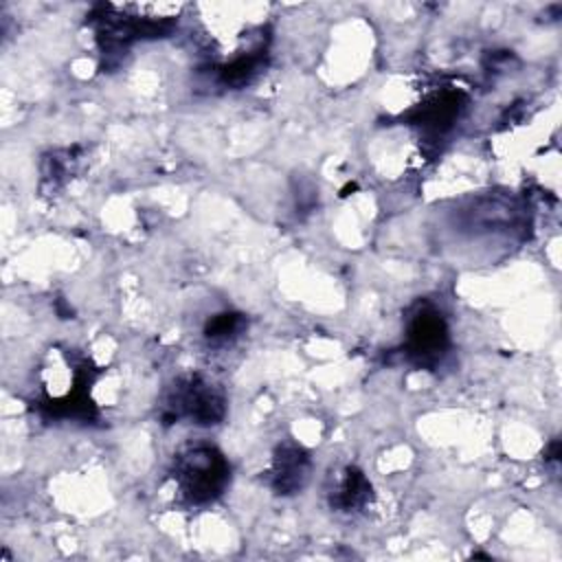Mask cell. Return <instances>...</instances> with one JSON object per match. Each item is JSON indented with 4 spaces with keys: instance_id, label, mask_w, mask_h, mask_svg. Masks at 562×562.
I'll use <instances>...</instances> for the list:
<instances>
[{
    "instance_id": "1",
    "label": "cell",
    "mask_w": 562,
    "mask_h": 562,
    "mask_svg": "<svg viewBox=\"0 0 562 562\" xmlns=\"http://www.w3.org/2000/svg\"><path fill=\"white\" fill-rule=\"evenodd\" d=\"M231 468L211 446L184 450L176 461V483L187 501L200 505L217 498L226 487Z\"/></svg>"
},
{
    "instance_id": "2",
    "label": "cell",
    "mask_w": 562,
    "mask_h": 562,
    "mask_svg": "<svg viewBox=\"0 0 562 562\" xmlns=\"http://www.w3.org/2000/svg\"><path fill=\"white\" fill-rule=\"evenodd\" d=\"M448 347V329L441 314L432 307H419L408 321L406 353L419 367L441 360Z\"/></svg>"
},
{
    "instance_id": "3",
    "label": "cell",
    "mask_w": 562,
    "mask_h": 562,
    "mask_svg": "<svg viewBox=\"0 0 562 562\" xmlns=\"http://www.w3.org/2000/svg\"><path fill=\"white\" fill-rule=\"evenodd\" d=\"M171 417H191L195 424H217L224 417V397L204 380L200 378H187L178 382L169 406Z\"/></svg>"
},
{
    "instance_id": "4",
    "label": "cell",
    "mask_w": 562,
    "mask_h": 562,
    "mask_svg": "<svg viewBox=\"0 0 562 562\" xmlns=\"http://www.w3.org/2000/svg\"><path fill=\"white\" fill-rule=\"evenodd\" d=\"M307 474H310V457L301 446L283 443L277 448L272 457L270 479H272V487L279 494L299 492L305 485Z\"/></svg>"
},
{
    "instance_id": "5",
    "label": "cell",
    "mask_w": 562,
    "mask_h": 562,
    "mask_svg": "<svg viewBox=\"0 0 562 562\" xmlns=\"http://www.w3.org/2000/svg\"><path fill=\"white\" fill-rule=\"evenodd\" d=\"M369 483L367 479L358 472V470H347L345 476L340 479V483L336 485V490H331V505L340 507V509H351V507H360L367 496H369Z\"/></svg>"
},
{
    "instance_id": "6",
    "label": "cell",
    "mask_w": 562,
    "mask_h": 562,
    "mask_svg": "<svg viewBox=\"0 0 562 562\" xmlns=\"http://www.w3.org/2000/svg\"><path fill=\"white\" fill-rule=\"evenodd\" d=\"M244 321L239 314H217L206 325V336L211 340H228L241 329Z\"/></svg>"
}]
</instances>
